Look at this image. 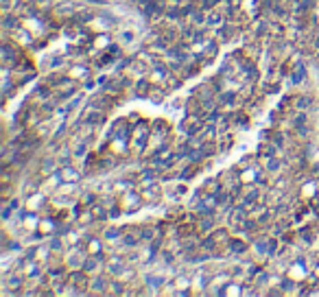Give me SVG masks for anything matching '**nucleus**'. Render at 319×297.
Listing matches in <instances>:
<instances>
[{
	"label": "nucleus",
	"mask_w": 319,
	"mask_h": 297,
	"mask_svg": "<svg viewBox=\"0 0 319 297\" xmlns=\"http://www.w3.org/2000/svg\"><path fill=\"white\" fill-rule=\"evenodd\" d=\"M62 179H72V181H77V179H79V173L72 171V168H64V171H62Z\"/></svg>",
	"instance_id": "nucleus-1"
}]
</instances>
